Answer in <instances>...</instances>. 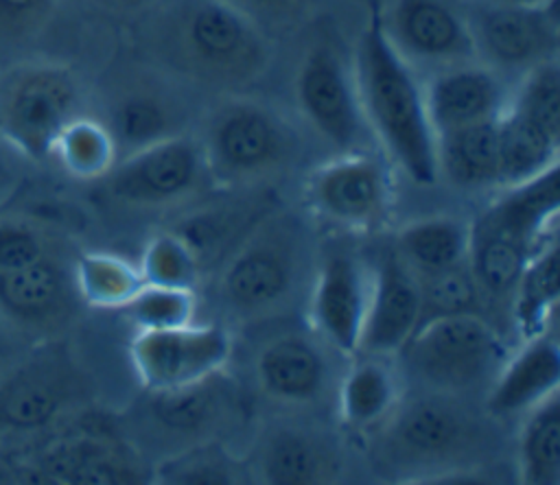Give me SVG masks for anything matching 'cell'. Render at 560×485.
<instances>
[{
    "mask_svg": "<svg viewBox=\"0 0 560 485\" xmlns=\"http://www.w3.org/2000/svg\"><path fill=\"white\" fill-rule=\"evenodd\" d=\"M468 245L470 223L457 216L438 214L400 227L394 240V251L409 271L420 277L464 264L468 260Z\"/></svg>",
    "mask_w": 560,
    "mask_h": 485,
    "instance_id": "cell-27",
    "label": "cell"
},
{
    "mask_svg": "<svg viewBox=\"0 0 560 485\" xmlns=\"http://www.w3.org/2000/svg\"><path fill=\"white\" fill-rule=\"evenodd\" d=\"M144 37L155 63L219 90L252 85L271 61L267 31L228 0H162Z\"/></svg>",
    "mask_w": 560,
    "mask_h": 485,
    "instance_id": "cell-1",
    "label": "cell"
},
{
    "mask_svg": "<svg viewBox=\"0 0 560 485\" xmlns=\"http://www.w3.org/2000/svg\"><path fill=\"white\" fill-rule=\"evenodd\" d=\"M438 175L459 188L499 186V118L435 138Z\"/></svg>",
    "mask_w": 560,
    "mask_h": 485,
    "instance_id": "cell-28",
    "label": "cell"
},
{
    "mask_svg": "<svg viewBox=\"0 0 560 485\" xmlns=\"http://www.w3.org/2000/svg\"><path fill=\"white\" fill-rule=\"evenodd\" d=\"M249 17H254L265 31L291 28L306 20L317 0H228Z\"/></svg>",
    "mask_w": 560,
    "mask_h": 485,
    "instance_id": "cell-41",
    "label": "cell"
},
{
    "mask_svg": "<svg viewBox=\"0 0 560 485\" xmlns=\"http://www.w3.org/2000/svg\"><path fill=\"white\" fill-rule=\"evenodd\" d=\"M232 334L217 323H186L164 330H138L129 358L144 391H162L225 369Z\"/></svg>",
    "mask_w": 560,
    "mask_h": 485,
    "instance_id": "cell-16",
    "label": "cell"
},
{
    "mask_svg": "<svg viewBox=\"0 0 560 485\" xmlns=\"http://www.w3.org/2000/svg\"><path fill=\"white\" fill-rule=\"evenodd\" d=\"M238 409V389L225 369L182 387L147 391L149 426L168 439H214L236 419Z\"/></svg>",
    "mask_w": 560,
    "mask_h": 485,
    "instance_id": "cell-18",
    "label": "cell"
},
{
    "mask_svg": "<svg viewBox=\"0 0 560 485\" xmlns=\"http://www.w3.org/2000/svg\"><path fill=\"white\" fill-rule=\"evenodd\" d=\"M352 74L368 129L389 164L413 184H435V135L427 118L422 83L385 39L374 9L359 35Z\"/></svg>",
    "mask_w": 560,
    "mask_h": 485,
    "instance_id": "cell-2",
    "label": "cell"
},
{
    "mask_svg": "<svg viewBox=\"0 0 560 485\" xmlns=\"http://www.w3.org/2000/svg\"><path fill=\"white\" fill-rule=\"evenodd\" d=\"M77 74L59 63H24L0 79V140L31 162H48L63 127L83 114Z\"/></svg>",
    "mask_w": 560,
    "mask_h": 485,
    "instance_id": "cell-6",
    "label": "cell"
},
{
    "mask_svg": "<svg viewBox=\"0 0 560 485\" xmlns=\"http://www.w3.org/2000/svg\"><path fill=\"white\" fill-rule=\"evenodd\" d=\"M490 2H525V4H534V2H547V0H490Z\"/></svg>",
    "mask_w": 560,
    "mask_h": 485,
    "instance_id": "cell-44",
    "label": "cell"
},
{
    "mask_svg": "<svg viewBox=\"0 0 560 485\" xmlns=\"http://www.w3.org/2000/svg\"><path fill=\"white\" fill-rule=\"evenodd\" d=\"M107 194L131 208H175L214 186L199 140L179 133L120 155L103 177Z\"/></svg>",
    "mask_w": 560,
    "mask_h": 485,
    "instance_id": "cell-9",
    "label": "cell"
},
{
    "mask_svg": "<svg viewBox=\"0 0 560 485\" xmlns=\"http://www.w3.org/2000/svg\"><path fill=\"white\" fill-rule=\"evenodd\" d=\"M378 428L381 450L396 465L464 461L483 441L481 422L457 400V393L435 389L400 400Z\"/></svg>",
    "mask_w": 560,
    "mask_h": 485,
    "instance_id": "cell-8",
    "label": "cell"
},
{
    "mask_svg": "<svg viewBox=\"0 0 560 485\" xmlns=\"http://www.w3.org/2000/svg\"><path fill=\"white\" fill-rule=\"evenodd\" d=\"M416 280L420 288V323L435 317L479 312L483 293L468 262Z\"/></svg>",
    "mask_w": 560,
    "mask_h": 485,
    "instance_id": "cell-36",
    "label": "cell"
},
{
    "mask_svg": "<svg viewBox=\"0 0 560 485\" xmlns=\"http://www.w3.org/2000/svg\"><path fill=\"white\" fill-rule=\"evenodd\" d=\"M398 356L431 389L462 393L492 382L505 360V347L479 312H464L420 323Z\"/></svg>",
    "mask_w": 560,
    "mask_h": 485,
    "instance_id": "cell-7",
    "label": "cell"
},
{
    "mask_svg": "<svg viewBox=\"0 0 560 485\" xmlns=\"http://www.w3.org/2000/svg\"><path fill=\"white\" fill-rule=\"evenodd\" d=\"M370 295V277L348 249H328L317 260L308 297L313 332L332 352L357 356Z\"/></svg>",
    "mask_w": 560,
    "mask_h": 485,
    "instance_id": "cell-17",
    "label": "cell"
},
{
    "mask_svg": "<svg viewBox=\"0 0 560 485\" xmlns=\"http://www.w3.org/2000/svg\"><path fill=\"white\" fill-rule=\"evenodd\" d=\"M374 13L389 46L416 72L477 61L466 0H378Z\"/></svg>",
    "mask_w": 560,
    "mask_h": 485,
    "instance_id": "cell-14",
    "label": "cell"
},
{
    "mask_svg": "<svg viewBox=\"0 0 560 485\" xmlns=\"http://www.w3.org/2000/svg\"><path fill=\"white\" fill-rule=\"evenodd\" d=\"M508 107L536 122L560 140V66L558 59L545 61L521 74Z\"/></svg>",
    "mask_w": 560,
    "mask_h": 485,
    "instance_id": "cell-37",
    "label": "cell"
},
{
    "mask_svg": "<svg viewBox=\"0 0 560 485\" xmlns=\"http://www.w3.org/2000/svg\"><path fill=\"white\" fill-rule=\"evenodd\" d=\"M560 210V168L508 186L472 225L468 267L483 297H510L525 264L551 238Z\"/></svg>",
    "mask_w": 560,
    "mask_h": 485,
    "instance_id": "cell-3",
    "label": "cell"
},
{
    "mask_svg": "<svg viewBox=\"0 0 560 485\" xmlns=\"http://www.w3.org/2000/svg\"><path fill=\"white\" fill-rule=\"evenodd\" d=\"M560 345L547 328L523 341V347L508 356L490 382L486 409L492 417H516L558 393Z\"/></svg>",
    "mask_w": 560,
    "mask_h": 485,
    "instance_id": "cell-24",
    "label": "cell"
},
{
    "mask_svg": "<svg viewBox=\"0 0 560 485\" xmlns=\"http://www.w3.org/2000/svg\"><path fill=\"white\" fill-rule=\"evenodd\" d=\"M427 118L433 135H444L470 125L499 118L510 100L503 74L468 61L442 68L422 83Z\"/></svg>",
    "mask_w": 560,
    "mask_h": 485,
    "instance_id": "cell-20",
    "label": "cell"
},
{
    "mask_svg": "<svg viewBox=\"0 0 560 485\" xmlns=\"http://www.w3.org/2000/svg\"><path fill=\"white\" fill-rule=\"evenodd\" d=\"M339 380V417L350 430L378 428L400 402V382L389 358L357 354Z\"/></svg>",
    "mask_w": 560,
    "mask_h": 485,
    "instance_id": "cell-26",
    "label": "cell"
},
{
    "mask_svg": "<svg viewBox=\"0 0 560 485\" xmlns=\"http://www.w3.org/2000/svg\"><path fill=\"white\" fill-rule=\"evenodd\" d=\"M26 341L15 332L11 330L4 319L0 317V376L26 352L22 345Z\"/></svg>",
    "mask_w": 560,
    "mask_h": 485,
    "instance_id": "cell-42",
    "label": "cell"
},
{
    "mask_svg": "<svg viewBox=\"0 0 560 485\" xmlns=\"http://www.w3.org/2000/svg\"><path fill=\"white\" fill-rule=\"evenodd\" d=\"M120 310L138 330L177 328L195 321L197 295L188 288L142 284Z\"/></svg>",
    "mask_w": 560,
    "mask_h": 485,
    "instance_id": "cell-38",
    "label": "cell"
},
{
    "mask_svg": "<svg viewBox=\"0 0 560 485\" xmlns=\"http://www.w3.org/2000/svg\"><path fill=\"white\" fill-rule=\"evenodd\" d=\"M144 284L195 291L201 264L188 242L173 229L151 236L138 264Z\"/></svg>",
    "mask_w": 560,
    "mask_h": 485,
    "instance_id": "cell-35",
    "label": "cell"
},
{
    "mask_svg": "<svg viewBox=\"0 0 560 485\" xmlns=\"http://www.w3.org/2000/svg\"><path fill=\"white\" fill-rule=\"evenodd\" d=\"M295 103L306 125L337 153L372 149L352 63L335 42L317 39L306 48L295 72Z\"/></svg>",
    "mask_w": 560,
    "mask_h": 485,
    "instance_id": "cell-12",
    "label": "cell"
},
{
    "mask_svg": "<svg viewBox=\"0 0 560 485\" xmlns=\"http://www.w3.org/2000/svg\"><path fill=\"white\" fill-rule=\"evenodd\" d=\"M518 478L525 485H560V395L553 393L532 411L518 435Z\"/></svg>",
    "mask_w": 560,
    "mask_h": 485,
    "instance_id": "cell-31",
    "label": "cell"
},
{
    "mask_svg": "<svg viewBox=\"0 0 560 485\" xmlns=\"http://www.w3.org/2000/svg\"><path fill=\"white\" fill-rule=\"evenodd\" d=\"M560 140L505 107L499 116V186H514L558 164Z\"/></svg>",
    "mask_w": 560,
    "mask_h": 485,
    "instance_id": "cell-30",
    "label": "cell"
},
{
    "mask_svg": "<svg viewBox=\"0 0 560 485\" xmlns=\"http://www.w3.org/2000/svg\"><path fill=\"white\" fill-rule=\"evenodd\" d=\"M510 297L512 319L523 341L549 328L560 297V256L556 234L529 258Z\"/></svg>",
    "mask_w": 560,
    "mask_h": 485,
    "instance_id": "cell-29",
    "label": "cell"
},
{
    "mask_svg": "<svg viewBox=\"0 0 560 485\" xmlns=\"http://www.w3.org/2000/svg\"><path fill=\"white\" fill-rule=\"evenodd\" d=\"M247 468L252 481L269 485H319L339 476V454L319 430L278 422L260 433Z\"/></svg>",
    "mask_w": 560,
    "mask_h": 485,
    "instance_id": "cell-21",
    "label": "cell"
},
{
    "mask_svg": "<svg viewBox=\"0 0 560 485\" xmlns=\"http://www.w3.org/2000/svg\"><path fill=\"white\" fill-rule=\"evenodd\" d=\"M151 470L153 481L168 485H236L252 481L247 461H238L210 439L164 457Z\"/></svg>",
    "mask_w": 560,
    "mask_h": 485,
    "instance_id": "cell-34",
    "label": "cell"
},
{
    "mask_svg": "<svg viewBox=\"0 0 560 485\" xmlns=\"http://www.w3.org/2000/svg\"><path fill=\"white\" fill-rule=\"evenodd\" d=\"M77 295L92 308H122L144 284L138 264L109 251H83L72 262Z\"/></svg>",
    "mask_w": 560,
    "mask_h": 485,
    "instance_id": "cell-33",
    "label": "cell"
},
{
    "mask_svg": "<svg viewBox=\"0 0 560 485\" xmlns=\"http://www.w3.org/2000/svg\"><path fill=\"white\" fill-rule=\"evenodd\" d=\"M39 472L55 483L74 485H136L153 481V470L120 439L109 435H74L57 441L39 463Z\"/></svg>",
    "mask_w": 560,
    "mask_h": 485,
    "instance_id": "cell-23",
    "label": "cell"
},
{
    "mask_svg": "<svg viewBox=\"0 0 560 485\" xmlns=\"http://www.w3.org/2000/svg\"><path fill=\"white\" fill-rule=\"evenodd\" d=\"M50 159L61 170L81 181L103 179L118 159V146L107 125L92 116L70 120L52 144Z\"/></svg>",
    "mask_w": 560,
    "mask_h": 485,
    "instance_id": "cell-32",
    "label": "cell"
},
{
    "mask_svg": "<svg viewBox=\"0 0 560 485\" xmlns=\"http://www.w3.org/2000/svg\"><path fill=\"white\" fill-rule=\"evenodd\" d=\"M260 393L284 406H313L330 387V363L308 334L284 332L269 339L254 358Z\"/></svg>",
    "mask_w": 560,
    "mask_h": 485,
    "instance_id": "cell-22",
    "label": "cell"
},
{
    "mask_svg": "<svg viewBox=\"0 0 560 485\" xmlns=\"http://www.w3.org/2000/svg\"><path fill=\"white\" fill-rule=\"evenodd\" d=\"M55 9L57 0H0V46L35 42L48 28Z\"/></svg>",
    "mask_w": 560,
    "mask_h": 485,
    "instance_id": "cell-40",
    "label": "cell"
},
{
    "mask_svg": "<svg viewBox=\"0 0 560 485\" xmlns=\"http://www.w3.org/2000/svg\"><path fill=\"white\" fill-rule=\"evenodd\" d=\"M306 201L315 214L352 232L387 223L394 203L389 159L374 149L337 153L306 179Z\"/></svg>",
    "mask_w": 560,
    "mask_h": 485,
    "instance_id": "cell-13",
    "label": "cell"
},
{
    "mask_svg": "<svg viewBox=\"0 0 560 485\" xmlns=\"http://www.w3.org/2000/svg\"><path fill=\"white\" fill-rule=\"evenodd\" d=\"M372 2H378V0H372Z\"/></svg>",
    "mask_w": 560,
    "mask_h": 485,
    "instance_id": "cell-45",
    "label": "cell"
},
{
    "mask_svg": "<svg viewBox=\"0 0 560 485\" xmlns=\"http://www.w3.org/2000/svg\"><path fill=\"white\" fill-rule=\"evenodd\" d=\"M72 264L61 251L0 271V317L24 341H55L77 317Z\"/></svg>",
    "mask_w": 560,
    "mask_h": 485,
    "instance_id": "cell-15",
    "label": "cell"
},
{
    "mask_svg": "<svg viewBox=\"0 0 560 485\" xmlns=\"http://www.w3.org/2000/svg\"><path fill=\"white\" fill-rule=\"evenodd\" d=\"M306 264V240L289 218L254 225L225 253L217 295L225 312L252 321L278 315L291 304Z\"/></svg>",
    "mask_w": 560,
    "mask_h": 485,
    "instance_id": "cell-4",
    "label": "cell"
},
{
    "mask_svg": "<svg viewBox=\"0 0 560 485\" xmlns=\"http://www.w3.org/2000/svg\"><path fill=\"white\" fill-rule=\"evenodd\" d=\"M103 122L116 140L118 157L151 142L186 133L182 103L166 90L151 83L122 90L114 98L109 116Z\"/></svg>",
    "mask_w": 560,
    "mask_h": 485,
    "instance_id": "cell-25",
    "label": "cell"
},
{
    "mask_svg": "<svg viewBox=\"0 0 560 485\" xmlns=\"http://www.w3.org/2000/svg\"><path fill=\"white\" fill-rule=\"evenodd\" d=\"M57 251H61L59 238L44 221L18 212L0 214V271L20 269Z\"/></svg>",
    "mask_w": 560,
    "mask_h": 485,
    "instance_id": "cell-39",
    "label": "cell"
},
{
    "mask_svg": "<svg viewBox=\"0 0 560 485\" xmlns=\"http://www.w3.org/2000/svg\"><path fill=\"white\" fill-rule=\"evenodd\" d=\"M83 398L85 380L79 367L55 341H44L0 376V430L42 433L61 422Z\"/></svg>",
    "mask_w": 560,
    "mask_h": 485,
    "instance_id": "cell-10",
    "label": "cell"
},
{
    "mask_svg": "<svg viewBox=\"0 0 560 485\" xmlns=\"http://www.w3.org/2000/svg\"><path fill=\"white\" fill-rule=\"evenodd\" d=\"M420 323V288L416 275L392 249L383 251L370 277V295L357 354L392 358Z\"/></svg>",
    "mask_w": 560,
    "mask_h": 485,
    "instance_id": "cell-19",
    "label": "cell"
},
{
    "mask_svg": "<svg viewBox=\"0 0 560 485\" xmlns=\"http://www.w3.org/2000/svg\"><path fill=\"white\" fill-rule=\"evenodd\" d=\"M197 140L214 186L225 188L267 184L298 155L293 129L271 107L241 96L223 100Z\"/></svg>",
    "mask_w": 560,
    "mask_h": 485,
    "instance_id": "cell-5",
    "label": "cell"
},
{
    "mask_svg": "<svg viewBox=\"0 0 560 485\" xmlns=\"http://www.w3.org/2000/svg\"><path fill=\"white\" fill-rule=\"evenodd\" d=\"M98 7L116 13H138V11H149L162 0H94Z\"/></svg>",
    "mask_w": 560,
    "mask_h": 485,
    "instance_id": "cell-43",
    "label": "cell"
},
{
    "mask_svg": "<svg viewBox=\"0 0 560 485\" xmlns=\"http://www.w3.org/2000/svg\"><path fill=\"white\" fill-rule=\"evenodd\" d=\"M466 17L475 59L503 76L558 59V0L534 4L466 0Z\"/></svg>",
    "mask_w": 560,
    "mask_h": 485,
    "instance_id": "cell-11",
    "label": "cell"
}]
</instances>
